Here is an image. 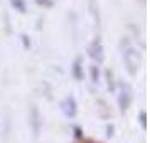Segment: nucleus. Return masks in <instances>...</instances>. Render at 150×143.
Instances as JSON below:
<instances>
[{"label": "nucleus", "mask_w": 150, "mask_h": 143, "mask_svg": "<svg viewBox=\"0 0 150 143\" xmlns=\"http://www.w3.org/2000/svg\"><path fill=\"white\" fill-rule=\"evenodd\" d=\"M122 57H123V62H125V68H127V71H128V74L130 76H137L138 69H140V64H142L138 49L133 47V46H130V44H125Z\"/></svg>", "instance_id": "obj_1"}, {"label": "nucleus", "mask_w": 150, "mask_h": 143, "mask_svg": "<svg viewBox=\"0 0 150 143\" xmlns=\"http://www.w3.org/2000/svg\"><path fill=\"white\" fill-rule=\"evenodd\" d=\"M138 121H140V126H142L143 130L147 128V111H140V113H138Z\"/></svg>", "instance_id": "obj_9"}, {"label": "nucleus", "mask_w": 150, "mask_h": 143, "mask_svg": "<svg viewBox=\"0 0 150 143\" xmlns=\"http://www.w3.org/2000/svg\"><path fill=\"white\" fill-rule=\"evenodd\" d=\"M106 131H108V133H106L108 136H113V126H108V128H106Z\"/></svg>", "instance_id": "obj_11"}, {"label": "nucleus", "mask_w": 150, "mask_h": 143, "mask_svg": "<svg viewBox=\"0 0 150 143\" xmlns=\"http://www.w3.org/2000/svg\"><path fill=\"white\" fill-rule=\"evenodd\" d=\"M73 76H74L76 81H81L83 79V59L81 57H76L73 62Z\"/></svg>", "instance_id": "obj_5"}, {"label": "nucleus", "mask_w": 150, "mask_h": 143, "mask_svg": "<svg viewBox=\"0 0 150 143\" xmlns=\"http://www.w3.org/2000/svg\"><path fill=\"white\" fill-rule=\"evenodd\" d=\"M32 118H34V120H32V123H34L32 128H34V133L37 135V133H39V125H37V123H39V111H37V108H32Z\"/></svg>", "instance_id": "obj_8"}, {"label": "nucleus", "mask_w": 150, "mask_h": 143, "mask_svg": "<svg viewBox=\"0 0 150 143\" xmlns=\"http://www.w3.org/2000/svg\"><path fill=\"white\" fill-rule=\"evenodd\" d=\"M61 111L66 118H74L78 115V103H76L74 96H66L61 101Z\"/></svg>", "instance_id": "obj_3"}, {"label": "nucleus", "mask_w": 150, "mask_h": 143, "mask_svg": "<svg viewBox=\"0 0 150 143\" xmlns=\"http://www.w3.org/2000/svg\"><path fill=\"white\" fill-rule=\"evenodd\" d=\"M10 2V5L12 8H15L19 14H25V10H27V5H25V0H8Z\"/></svg>", "instance_id": "obj_6"}, {"label": "nucleus", "mask_w": 150, "mask_h": 143, "mask_svg": "<svg viewBox=\"0 0 150 143\" xmlns=\"http://www.w3.org/2000/svg\"><path fill=\"white\" fill-rule=\"evenodd\" d=\"M88 56L96 62V64H101L105 61V47L100 41H95L91 42L88 46Z\"/></svg>", "instance_id": "obj_4"}, {"label": "nucleus", "mask_w": 150, "mask_h": 143, "mask_svg": "<svg viewBox=\"0 0 150 143\" xmlns=\"http://www.w3.org/2000/svg\"><path fill=\"white\" fill-rule=\"evenodd\" d=\"M89 74H91V81H93V82L100 81V68H98L96 64L89 66Z\"/></svg>", "instance_id": "obj_7"}, {"label": "nucleus", "mask_w": 150, "mask_h": 143, "mask_svg": "<svg viewBox=\"0 0 150 143\" xmlns=\"http://www.w3.org/2000/svg\"><path fill=\"white\" fill-rule=\"evenodd\" d=\"M132 101H133V89H132V86L128 82H122L120 84V91H118V106H120V111L125 113L130 108Z\"/></svg>", "instance_id": "obj_2"}, {"label": "nucleus", "mask_w": 150, "mask_h": 143, "mask_svg": "<svg viewBox=\"0 0 150 143\" xmlns=\"http://www.w3.org/2000/svg\"><path fill=\"white\" fill-rule=\"evenodd\" d=\"M37 4H39V5H51L52 2H47V0H37Z\"/></svg>", "instance_id": "obj_10"}]
</instances>
